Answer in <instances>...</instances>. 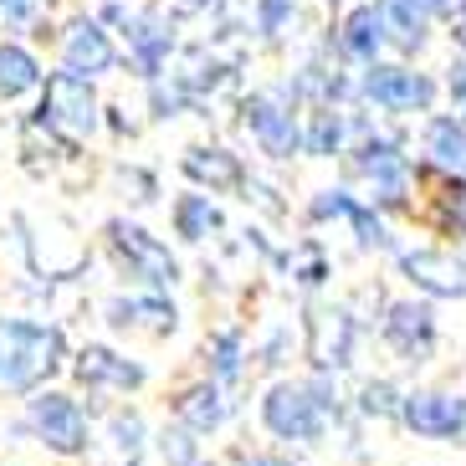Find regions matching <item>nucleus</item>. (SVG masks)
I'll list each match as a JSON object with an SVG mask.
<instances>
[{
	"instance_id": "nucleus-1",
	"label": "nucleus",
	"mask_w": 466,
	"mask_h": 466,
	"mask_svg": "<svg viewBox=\"0 0 466 466\" xmlns=\"http://www.w3.org/2000/svg\"><path fill=\"white\" fill-rule=\"evenodd\" d=\"M62 329L31 318H0V390L36 395V384L62 364Z\"/></svg>"
},
{
	"instance_id": "nucleus-2",
	"label": "nucleus",
	"mask_w": 466,
	"mask_h": 466,
	"mask_svg": "<svg viewBox=\"0 0 466 466\" xmlns=\"http://www.w3.org/2000/svg\"><path fill=\"white\" fill-rule=\"evenodd\" d=\"M329 380H277L261 400V425L277 441H323L333 405Z\"/></svg>"
},
{
	"instance_id": "nucleus-3",
	"label": "nucleus",
	"mask_w": 466,
	"mask_h": 466,
	"mask_svg": "<svg viewBox=\"0 0 466 466\" xmlns=\"http://www.w3.org/2000/svg\"><path fill=\"white\" fill-rule=\"evenodd\" d=\"M42 124L56 128L67 138H93L103 128V103H97L93 83L87 77H72V72H52L42 93Z\"/></svg>"
},
{
	"instance_id": "nucleus-4",
	"label": "nucleus",
	"mask_w": 466,
	"mask_h": 466,
	"mask_svg": "<svg viewBox=\"0 0 466 466\" xmlns=\"http://www.w3.org/2000/svg\"><path fill=\"white\" fill-rule=\"evenodd\" d=\"M26 425L36 431V441H42L46 451H56V456H83L87 451V415H83V405L72 395H62V390H36V395L26 400Z\"/></svg>"
},
{
	"instance_id": "nucleus-5",
	"label": "nucleus",
	"mask_w": 466,
	"mask_h": 466,
	"mask_svg": "<svg viewBox=\"0 0 466 466\" xmlns=\"http://www.w3.org/2000/svg\"><path fill=\"white\" fill-rule=\"evenodd\" d=\"M400 420L420 441H461L466 436V395H451V390H410V395H400Z\"/></svg>"
},
{
	"instance_id": "nucleus-6",
	"label": "nucleus",
	"mask_w": 466,
	"mask_h": 466,
	"mask_svg": "<svg viewBox=\"0 0 466 466\" xmlns=\"http://www.w3.org/2000/svg\"><path fill=\"white\" fill-rule=\"evenodd\" d=\"M359 93L370 97L380 113H425L431 103H436V83H431L425 72L390 67V62H380V67L364 72Z\"/></svg>"
},
{
	"instance_id": "nucleus-7",
	"label": "nucleus",
	"mask_w": 466,
	"mask_h": 466,
	"mask_svg": "<svg viewBox=\"0 0 466 466\" xmlns=\"http://www.w3.org/2000/svg\"><path fill=\"white\" fill-rule=\"evenodd\" d=\"M108 231H113V247H118V257H124L128 277H138V282H149L154 292H165L169 282L179 277V267H175V257H169V247H165V241H154V236L144 231V226L113 220Z\"/></svg>"
},
{
	"instance_id": "nucleus-8",
	"label": "nucleus",
	"mask_w": 466,
	"mask_h": 466,
	"mask_svg": "<svg viewBox=\"0 0 466 466\" xmlns=\"http://www.w3.org/2000/svg\"><path fill=\"white\" fill-rule=\"evenodd\" d=\"M241 118H247L251 138L261 144V154H272V159H292L302 149V124L292 118V108H282L272 93H257L241 103Z\"/></svg>"
},
{
	"instance_id": "nucleus-9",
	"label": "nucleus",
	"mask_w": 466,
	"mask_h": 466,
	"mask_svg": "<svg viewBox=\"0 0 466 466\" xmlns=\"http://www.w3.org/2000/svg\"><path fill=\"white\" fill-rule=\"evenodd\" d=\"M400 272L425 298H466V257H456V251H400Z\"/></svg>"
},
{
	"instance_id": "nucleus-10",
	"label": "nucleus",
	"mask_w": 466,
	"mask_h": 466,
	"mask_svg": "<svg viewBox=\"0 0 466 466\" xmlns=\"http://www.w3.org/2000/svg\"><path fill=\"white\" fill-rule=\"evenodd\" d=\"M113 62H118V46H113V36L97 21H72L67 36H62V72H72V77H103V72H113Z\"/></svg>"
},
{
	"instance_id": "nucleus-11",
	"label": "nucleus",
	"mask_w": 466,
	"mask_h": 466,
	"mask_svg": "<svg viewBox=\"0 0 466 466\" xmlns=\"http://www.w3.org/2000/svg\"><path fill=\"white\" fill-rule=\"evenodd\" d=\"M384 339H390V349H400L405 359H425L431 343H436V313H431V302H415V298L390 302V313H384Z\"/></svg>"
},
{
	"instance_id": "nucleus-12",
	"label": "nucleus",
	"mask_w": 466,
	"mask_h": 466,
	"mask_svg": "<svg viewBox=\"0 0 466 466\" xmlns=\"http://www.w3.org/2000/svg\"><path fill=\"white\" fill-rule=\"evenodd\" d=\"M359 154H364V159H359V169L370 175L374 206H400V200H405V190H410V165H405V154H395V144H384V138L364 144Z\"/></svg>"
},
{
	"instance_id": "nucleus-13",
	"label": "nucleus",
	"mask_w": 466,
	"mask_h": 466,
	"mask_svg": "<svg viewBox=\"0 0 466 466\" xmlns=\"http://www.w3.org/2000/svg\"><path fill=\"white\" fill-rule=\"evenodd\" d=\"M390 42V31H384V15L380 5H354V11L343 15L339 26V52L359 67H380V52Z\"/></svg>"
},
{
	"instance_id": "nucleus-14",
	"label": "nucleus",
	"mask_w": 466,
	"mask_h": 466,
	"mask_svg": "<svg viewBox=\"0 0 466 466\" xmlns=\"http://www.w3.org/2000/svg\"><path fill=\"white\" fill-rule=\"evenodd\" d=\"M72 370H77V380L87 390H138L144 384V370L128 364L124 354H113V349H83Z\"/></svg>"
},
{
	"instance_id": "nucleus-15",
	"label": "nucleus",
	"mask_w": 466,
	"mask_h": 466,
	"mask_svg": "<svg viewBox=\"0 0 466 466\" xmlns=\"http://www.w3.org/2000/svg\"><path fill=\"white\" fill-rule=\"evenodd\" d=\"M175 415H179L185 431H195V436L220 431V425H226V395H220V384L216 380H200V384H190V390H179Z\"/></svg>"
},
{
	"instance_id": "nucleus-16",
	"label": "nucleus",
	"mask_w": 466,
	"mask_h": 466,
	"mask_svg": "<svg viewBox=\"0 0 466 466\" xmlns=\"http://www.w3.org/2000/svg\"><path fill=\"white\" fill-rule=\"evenodd\" d=\"M425 154H431V165L446 169V175H456V179L466 175V124L456 113L425 118Z\"/></svg>"
},
{
	"instance_id": "nucleus-17",
	"label": "nucleus",
	"mask_w": 466,
	"mask_h": 466,
	"mask_svg": "<svg viewBox=\"0 0 466 466\" xmlns=\"http://www.w3.org/2000/svg\"><path fill=\"white\" fill-rule=\"evenodd\" d=\"M384 15V31H390V42L400 52H420L425 36H431V11H425L420 0H374Z\"/></svg>"
},
{
	"instance_id": "nucleus-18",
	"label": "nucleus",
	"mask_w": 466,
	"mask_h": 466,
	"mask_svg": "<svg viewBox=\"0 0 466 466\" xmlns=\"http://www.w3.org/2000/svg\"><path fill=\"white\" fill-rule=\"evenodd\" d=\"M42 87V62L15 42H0V103H15Z\"/></svg>"
},
{
	"instance_id": "nucleus-19",
	"label": "nucleus",
	"mask_w": 466,
	"mask_h": 466,
	"mask_svg": "<svg viewBox=\"0 0 466 466\" xmlns=\"http://www.w3.org/2000/svg\"><path fill=\"white\" fill-rule=\"evenodd\" d=\"M108 323L113 329H128V323H149L154 333H175V302L165 292H149V298H134V302H108Z\"/></svg>"
},
{
	"instance_id": "nucleus-20",
	"label": "nucleus",
	"mask_w": 466,
	"mask_h": 466,
	"mask_svg": "<svg viewBox=\"0 0 466 466\" xmlns=\"http://www.w3.org/2000/svg\"><path fill=\"white\" fill-rule=\"evenodd\" d=\"M349 349H354V323L349 313H323L313 323V359L318 370H343L349 364Z\"/></svg>"
},
{
	"instance_id": "nucleus-21",
	"label": "nucleus",
	"mask_w": 466,
	"mask_h": 466,
	"mask_svg": "<svg viewBox=\"0 0 466 466\" xmlns=\"http://www.w3.org/2000/svg\"><path fill=\"white\" fill-rule=\"evenodd\" d=\"M216 226H220V210L210 206V195H179L175 200V231L185 241H206Z\"/></svg>"
},
{
	"instance_id": "nucleus-22",
	"label": "nucleus",
	"mask_w": 466,
	"mask_h": 466,
	"mask_svg": "<svg viewBox=\"0 0 466 466\" xmlns=\"http://www.w3.org/2000/svg\"><path fill=\"white\" fill-rule=\"evenodd\" d=\"M128 42H134L138 72H144V77H159V62H165V52H169V31H159L154 21H144V15H138L134 31H128Z\"/></svg>"
},
{
	"instance_id": "nucleus-23",
	"label": "nucleus",
	"mask_w": 466,
	"mask_h": 466,
	"mask_svg": "<svg viewBox=\"0 0 466 466\" xmlns=\"http://www.w3.org/2000/svg\"><path fill=\"white\" fill-rule=\"evenodd\" d=\"M210 380L216 384H236L241 380V333L236 329H220L216 339H210Z\"/></svg>"
},
{
	"instance_id": "nucleus-24",
	"label": "nucleus",
	"mask_w": 466,
	"mask_h": 466,
	"mask_svg": "<svg viewBox=\"0 0 466 466\" xmlns=\"http://www.w3.org/2000/svg\"><path fill=\"white\" fill-rule=\"evenodd\" d=\"M185 169H190L195 179H210V185H236V179H241V165H236L226 149H195L190 159H185Z\"/></svg>"
},
{
	"instance_id": "nucleus-25",
	"label": "nucleus",
	"mask_w": 466,
	"mask_h": 466,
	"mask_svg": "<svg viewBox=\"0 0 466 466\" xmlns=\"http://www.w3.org/2000/svg\"><path fill=\"white\" fill-rule=\"evenodd\" d=\"M343 144V118L339 113H313V124L302 128V154H339Z\"/></svg>"
},
{
	"instance_id": "nucleus-26",
	"label": "nucleus",
	"mask_w": 466,
	"mask_h": 466,
	"mask_svg": "<svg viewBox=\"0 0 466 466\" xmlns=\"http://www.w3.org/2000/svg\"><path fill=\"white\" fill-rule=\"evenodd\" d=\"M108 431H113V456H118V461H134V456L144 451V415L138 410H118L108 420Z\"/></svg>"
},
{
	"instance_id": "nucleus-27",
	"label": "nucleus",
	"mask_w": 466,
	"mask_h": 466,
	"mask_svg": "<svg viewBox=\"0 0 466 466\" xmlns=\"http://www.w3.org/2000/svg\"><path fill=\"white\" fill-rule=\"evenodd\" d=\"M159 451H165V466H206L200 441H195V431H185V425H175V431L159 436Z\"/></svg>"
},
{
	"instance_id": "nucleus-28",
	"label": "nucleus",
	"mask_w": 466,
	"mask_h": 466,
	"mask_svg": "<svg viewBox=\"0 0 466 466\" xmlns=\"http://www.w3.org/2000/svg\"><path fill=\"white\" fill-rule=\"evenodd\" d=\"M349 226L359 231V247H364V251H384V247H390V231H384V220L374 216L370 206H359L354 216H349Z\"/></svg>"
},
{
	"instance_id": "nucleus-29",
	"label": "nucleus",
	"mask_w": 466,
	"mask_h": 466,
	"mask_svg": "<svg viewBox=\"0 0 466 466\" xmlns=\"http://www.w3.org/2000/svg\"><path fill=\"white\" fill-rule=\"evenodd\" d=\"M359 210V200L349 190H318L313 200V220H349Z\"/></svg>"
},
{
	"instance_id": "nucleus-30",
	"label": "nucleus",
	"mask_w": 466,
	"mask_h": 466,
	"mask_svg": "<svg viewBox=\"0 0 466 466\" xmlns=\"http://www.w3.org/2000/svg\"><path fill=\"white\" fill-rule=\"evenodd\" d=\"M288 21H292V0H257V31L261 36H277Z\"/></svg>"
},
{
	"instance_id": "nucleus-31",
	"label": "nucleus",
	"mask_w": 466,
	"mask_h": 466,
	"mask_svg": "<svg viewBox=\"0 0 466 466\" xmlns=\"http://www.w3.org/2000/svg\"><path fill=\"white\" fill-rule=\"evenodd\" d=\"M31 15H36V0H0V21L5 26H26Z\"/></svg>"
},
{
	"instance_id": "nucleus-32",
	"label": "nucleus",
	"mask_w": 466,
	"mask_h": 466,
	"mask_svg": "<svg viewBox=\"0 0 466 466\" xmlns=\"http://www.w3.org/2000/svg\"><path fill=\"white\" fill-rule=\"evenodd\" d=\"M395 395V390H390V384H370V390H364V410H395L400 415V400H390Z\"/></svg>"
},
{
	"instance_id": "nucleus-33",
	"label": "nucleus",
	"mask_w": 466,
	"mask_h": 466,
	"mask_svg": "<svg viewBox=\"0 0 466 466\" xmlns=\"http://www.w3.org/2000/svg\"><path fill=\"white\" fill-rule=\"evenodd\" d=\"M446 83H451V97H456V118L466 124V56L451 62V77H446Z\"/></svg>"
},
{
	"instance_id": "nucleus-34",
	"label": "nucleus",
	"mask_w": 466,
	"mask_h": 466,
	"mask_svg": "<svg viewBox=\"0 0 466 466\" xmlns=\"http://www.w3.org/2000/svg\"><path fill=\"white\" fill-rule=\"evenodd\" d=\"M420 5H425L431 15H451L456 5H461V0H420Z\"/></svg>"
},
{
	"instance_id": "nucleus-35",
	"label": "nucleus",
	"mask_w": 466,
	"mask_h": 466,
	"mask_svg": "<svg viewBox=\"0 0 466 466\" xmlns=\"http://www.w3.org/2000/svg\"><path fill=\"white\" fill-rule=\"evenodd\" d=\"M247 466H292V461H288V456H267V451H261V456H247Z\"/></svg>"
},
{
	"instance_id": "nucleus-36",
	"label": "nucleus",
	"mask_w": 466,
	"mask_h": 466,
	"mask_svg": "<svg viewBox=\"0 0 466 466\" xmlns=\"http://www.w3.org/2000/svg\"><path fill=\"white\" fill-rule=\"evenodd\" d=\"M451 36H456V46H461V52H466V5H461V11H456V31H451Z\"/></svg>"
},
{
	"instance_id": "nucleus-37",
	"label": "nucleus",
	"mask_w": 466,
	"mask_h": 466,
	"mask_svg": "<svg viewBox=\"0 0 466 466\" xmlns=\"http://www.w3.org/2000/svg\"><path fill=\"white\" fill-rule=\"evenodd\" d=\"M456 231H461V236H466V190H461V195H456Z\"/></svg>"
}]
</instances>
